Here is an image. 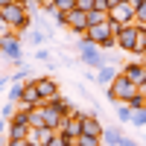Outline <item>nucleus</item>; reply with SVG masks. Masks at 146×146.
<instances>
[{
	"instance_id": "obj_9",
	"label": "nucleus",
	"mask_w": 146,
	"mask_h": 146,
	"mask_svg": "<svg viewBox=\"0 0 146 146\" xmlns=\"http://www.w3.org/2000/svg\"><path fill=\"white\" fill-rule=\"evenodd\" d=\"M35 88H38V94H41L44 102H50L53 96H58V82L53 76H35Z\"/></svg>"
},
{
	"instance_id": "obj_6",
	"label": "nucleus",
	"mask_w": 146,
	"mask_h": 146,
	"mask_svg": "<svg viewBox=\"0 0 146 146\" xmlns=\"http://www.w3.org/2000/svg\"><path fill=\"white\" fill-rule=\"evenodd\" d=\"M114 38H117V50L120 53H131V50H135V41H137V23L120 27Z\"/></svg>"
},
{
	"instance_id": "obj_44",
	"label": "nucleus",
	"mask_w": 146,
	"mask_h": 146,
	"mask_svg": "<svg viewBox=\"0 0 146 146\" xmlns=\"http://www.w3.org/2000/svg\"><path fill=\"white\" fill-rule=\"evenodd\" d=\"M27 146H32V143H29V140H27Z\"/></svg>"
},
{
	"instance_id": "obj_33",
	"label": "nucleus",
	"mask_w": 146,
	"mask_h": 146,
	"mask_svg": "<svg viewBox=\"0 0 146 146\" xmlns=\"http://www.w3.org/2000/svg\"><path fill=\"white\" fill-rule=\"evenodd\" d=\"M56 23H58V27H64V29H67V12H56Z\"/></svg>"
},
{
	"instance_id": "obj_35",
	"label": "nucleus",
	"mask_w": 146,
	"mask_h": 146,
	"mask_svg": "<svg viewBox=\"0 0 146 146\" xmlns=\"http://www.w3.org/2000/svg\"><path fill=\"white\" fill-rule=\"evenodd\" d=\"M120 146H140L135 137H123V140H120Z\"/></svg>"
},
{
	"instance_id": "obj_14",
	"label": "nucleus",
	"mask_w": 146,
	"mask_h": 146,
	"mask_svg": "<svg viewBox=\"0 0 146 146\" xmlns=\"http://www.w3.org/2000/svg\"><path fill=\"white\" fill-rule=\"evenodd\" d=\"M102 131H105V126L100 123V117L96 114H88L82 120V135H94V137H102Z\"/></svg>"
},
{
	"instance_id": "obj_17",
	"label": "nucleus",
	"mask_w": 146,
	"mask_h": 146,
	"mask_svg": "<svg viewBox=\"0 0 146 146\" xmlns=\"http://www.w3.org/2000/svg\"><path fill=\"white\" fill-rule=\"evenodd\" d=\"M79 58L88 67H94V70H100V67H105L108 64V58H105V53H100V50H91V53H79Z\"/></svg>"
},
{
	"instance_id": "obj_46",
	"label": "nucleus",
	"mask_w": 146,
	"mask_h": 146,
	"mask_svg": "<svg viewBox=\"0 0 146 146\" xmlns=\"http://www.w3.org/2000/svg\"><path fill=\"white\" fill-rule=\"evenodd\" d=\"M126 3H129V0H126Z\"/></svg>"
},
{
	"instance_id": "obj_40",
	"label": "nucleus",
	"mask_w": 146,
	"mask_h": 146,
	"mask_svg": "<svg viewBox=\"0 0 146 146\" xmlns=\"http://www.w3.org/2000/svg\"><path fill=\"white\" fill-rule=\"evenodd\" d=\"M12 3V0H0V9H3V6H9Z\"/></svg>"
},
{
	"instance_id": "obj_28",
	"label": "nucleus",
	"mask_w": 146,
	"mask_h": 146,
	"mask_svg": "<svg viewBox=\"0 0 146 146\" xmlns=\"http://www.w3.org/2000/svg\"><path fill=\"white\" fill-rule=\"evenodd\" d=\"M47 146H73V140H67V137H62V135H58V131H56V135H53V140L47 143Z\"/></svg>"
},
{
	"instance_id": "obj_4",
	"label": "nucleus",
	"mask_w": 146,
	"mask_h": 146,
	"mask_svg": "<svg viewBox=\"0 0 146 146\" xmlns=\"http://www.w3.org/2000/svg\"><path fill=\"white\" fill-rule=\"evenodd\" d=\"M108 18L117 21L120 27H129V23H135V9H131L126 0H114L111 9H108Z\"/></svg>"
},
{
	"instance_id": "obj_39",
	"label": "nucleus",
	"mask_w": 146,
	"mask_h": 146,
	"mask_svg": "<svg viewBox=\"0 0 146 146\" xmlns=\"http://www.w3.org/2000/svg\"><path fill=\"white\" fill-rule=\"evenodd\" d=\"M140 3H143V0H129V6H131V9H137Z\"/></svg>"
},
{
	"instance_id": "obj_11",
	"label": "nucleus",
	"mask_w": 146,
	"mask_h": 146,
	"mask_svg": "<svg viewBox=\"0 0 146 146\" xmlns=\"http://www.w3.org/2000/svg\"><path fill=\"white\" fill-rule=\"evenodd\" d=\"M123 76L129 79V82H135V85H140L143 79H146V64L140 62V58H135V62H129V64H123Z\"/></svg>"
},
{
	"instance_id": "obj_19",
	"label": "nucleus",
	"mask_w": 146,
	"mask_h": 146,
	"mask_svg": "<svg viewBox=\"0 0 146 146\" xmlns=\"http://www.w3.org/2000/svg\"><path fill=\"white\" fill-rule=\"evenodd\" d=\"M102 23H108V12L91 9V12H88V27H102Z\"/></svg>"
},
{
	"instance_id": "obj_5",
	"label": "nucleus",
	"mask_w": 146,
	"mask_h": 146,
	"mask_svg": "<svg viewBox=\"0 0 146 146\" xmlns=\"http://www.w3.org/2000/svg\"><path fill=\"white\" fill-rule=\"evenodd\" d=\"M41 114H44V126H50V129H56V131H58V126H62V120L67 117V114H64V108L58 105L56 100L44 102V105H41Z\"/></svg>"
},
{
	"instance_id": "obj_26",
	"label": "nucleus",
	"mask_w": 146,
	"mask_h": 146,
	"mask_svg": "<svg viewBox=\"0 0 146 146\" xmlns=\"http://www.w3.org/2000/svg\"><path fill=\"white\" fill-rule=\"evenodd\" d=\"M15 111H18V105L6 100V105H3V108H0V117H3V120H12V117H15Z\"/></svg>"
},
{
	"instance_id": "obj_27",
	"label": "nucleus",
	"mask_w": 146,
	"mask_h": 146,
	"mask_svg": "<svg viewBox=\"0 0 146 146\" xmlns=\"http://www.w3.org/2000/svg\"><path fill=\"white\" fill-rule=\"evenodd\" d=\"M53 3H56L58 12H73L76 9V0H53Z\"/></svg>"
},
{
	"instance_id": "obj_7",
	"label": "nucleus",
	"mask_w": 146,
	"mask_h": 146,
	"mask_svg": "<svg viewBox=\"0 0 146 146\" xmlns=\"http://www.w3.org/2000/svg\"><path fill=\"white\" fill-rule=\"evenodd\" d=\"M18 105H21V108H38V105H44L38 88H35V79L23 82V94H21V102H18Z\"/></svg>"
},
{
	"instance_id": "obj_22",
	"label": "nucleus",
	"mask_w": 146,
	"mask_h": 146,
	"mask_svg": "<svg viewBox=\"0 0 146 146\" xmlns=\"http://www.w3.org/2000/svg\"><path fill=\"white\" fill-rule=\"evenodd\" d=\"M44 126V114H41V105L38 108H29V129H41Z\"/></svg>"
},
{
	"instance_id": "obj_1",
	"label": "nucleus",
	"mask_w": 146,
	"mask_h": 146,
	"mask_svg": "<svg viewBox=\"0 0 146 146\" xmlns=\"http://www.w3.org/2000/svg\"><path fill=\"white\" fill-rule=\"evenodd\" d=\"M0 18H3V23L12 27L18 35H23V32L29 29V23H32V15L27 12V6H18V3L3 6V9H0Z\"/></svg>"
},
{
	"instance_id": "obj_24",
	"label": "nucleus",
	"mask_w": 146,
	"mask_h": 146,
	"mask_svg": "<svg viewBox=\"0 0 146 146\" xmlns=\"http://www.w3.org/2000/svg\"><path fill=\"white\" fill-rule=\"evenodd\" d=\"M126 105L131 108V111H140V108H146V96H140V94H135V96H131V100H129Z\"/></svg>"
},
{
	"instance_id": "obj_18",
	"label": "nucleus",
	"mask_w": 146,
	"mask_h": 146,
	"mask_svg": "<svg viewBox=\"0 0 146 146\" xmlns=\"http://www.w3.org/2000/svg\"><path fill=\"white\" fill-rule=\"evenodd\" d=\"M126 135L120 131L117 126H108L105 131H102V146H120V140H123Z\"/></svg>"
},
{
	"instance_id": "obj_43",
	"label": "nucleus",
	"mask_w": 146,
	"mask_h": 146,
	"mask_svg": "<svg viewBox=\"0 0 146 146\" xmlns=\"http://www.w3.org/2000/svg\"><path fill=\"white\" fill-rule=\"evenodd\" d=\"M73 146H79V143H76V140H73Z\"/></svg>"
},
{
	"instance_id": "obj_21",
	"label": "nucleus",
	"mask_w": 146,
	"mask_h": 146,
	"mask_svg": "<svg viewBox=\"0 0 146 146\" xmlns=\"http://www.w3.org/2000/svg\"><path fill=\"white\" fill-rule=\"evenodd\" d=\"M114 111H117V120H120V123H131V114H135V111H131V108H129L126 102L114 105Z\"/></svg>"
},
{
	"instance_id": "obj_12",
	"label": "nucleus",
	"mask_w": 146,
	"mask_h": 146,
	"mask_svg": "<svg viewBox=\"0 0 146 146\" xmlns=\"http://www.w3.org/2000/svg\"><path fill=\"white\" fill-rule=\"evenodd\" d=\"M58 135L67 137V140H76V137L82 135V120H76V117H64L62 126H58Z\"/></svg>"
},
{
	"instance_id": "obj_16",
	"label": "nucleus",
	"mask_w": 146,
	"mask_h": 146,
	"mask_svg": "<svg viewBox=\"0 0 146 146\" xmlns=\"http://www.w3.org/2000/svg\"><path fill=\"white\" fill-rule=\"evenodd\" d=\"M117 76H120V70H117L114 64H105V67H100V70L94 73V82H100V85H105V88H108Z\"/></svg>"
},
{
	"instance_id": "obj_42",
	"label": "nucleus",
	"mask_w": 146,
	"mask_h": 146,
	"mask_svg": "<svg viewBox=\"0 0 146 146\" xmlns=\"http://www.w3.org/2000/svg\"><path fill=\"white\" fill-rule=\"evenodd\" d=\"M0 27H3V18H0Z\"/></svg>"
},
{
	"instance_id": "obj_36",
	"label": "nucleus",
	"mask_w": 146,
	"mask_h": 146,
	"mask_svg": "<svg viewBox=\"0 0 146 146\" xmlns=\"http://www.w3.org/2000/svg\"><path fill=\"white\" fill-rule=\"evenodd\" d=\"M12 82V76H0V91H6V85Z\"/></svg>"
},
{
	"instance_id": "obj_30",
	"label": "nucleus",
	"mask_w": 146,
	"mask_h": 146,
	"mask_svg": "<svg viewBox=\"0 0 146 146\" xmlns=\"http://www.w3.org/2000/svg\"><path fill=\"white\" fill-rule=\"evenodd\" d=\"M41 9L47 12V15H53V18H56V12H58V9H56V3H53V0H41Z\"/></svg>"
},
{
	"instance_id": "obj_23",
	"label": "nucleus",
	"mask_w": 146,
	"mask_h": 146,
	"mask_svg": "<svg viewBox=\"0 0 146 146\" xmlns=\"http://www.w3.org/2000/svg\"><path fill=\"white\" fill-rule=\"evenodd\" d=\"M21 94H23V82H12V88H9V102H21Z\"/></svg>"
},
{
	"instance_id": "obj_25",
	"label": "nucleus",
	"mask_w": 146,
	"mask_h": 146,
	"mask_svg": "<svg viewBox=\"0 0 146 146\" xmlns=\"http://www.w3.org/2000/svg\"><path fill=\"white\" fill-rule=\"evenodd\" d=\"M135 23H137V27H146V0L135 9Z\"/></svg>"
},
{
	"instance_id": "obj_10",
	"label": "nucleus",
	"mask_w": 146,
	"mask_h": 146,
	"mask_svg": "<svg viewBox=\"0 0 146 146\" xmlns=\"http://www.w3.org/2000/svg\"><path fill=\"white\" fill-rule=\"evenodd\" d=\"M67 29H73L76 35L85 38V32H88V12H82V9L67 12Z\"/></svg>"
},
{
	"instance_id": "obj_37",
	"label": "nucleus",
	"mask_w": 146,
	"mask_h": 146,
	"mask_svg": "<svg viewBox=\"0 0 146 146\" xmlns=\"http://www.w3.org/2000/svg\"><path fill=\"white\" fill-rule=\"evenodd\" d=\"M137 91H140V96H146V79H143V82L137 85Z\"/></svg>"
},
{
	"instance_id": "obj_41",
	"label": "nucleus",
	"mask_w": 146,
	"mask_h": 146,
	"mask_svg": "<svg viewBox=\"0 0 146 146\" xmlns=\"http://www.w3.org/2000/svg\"><path fill=\"white\" fill-rule=\"evenodd\" d=\"M140 62H143V64H146V53H143V58H140Z\"/></svg>"
},
{
	"instance_id": "obj_31",
	"label": "nucleus",
	"mask_w": 146,
	"mask_h": 146,
	"mask_svg": "<svg viewBox=\"0 0 146 146\" xmlns=\"http://www.w3.org/2000/svg\"><path fill=\"white\" fill-rule=\"evenodd\" d=\"M111 3H114V0H94V9H100V12H108V9H111Z\"/></svg>"
},
{
	"instance_id": "obj_29",
	"label": "nucleus",
	"mask_w": 146,
	"mask_h": 146,
	"mask_svg": "<svg viewBox=\"0 0 146 146\" xmlns=\"http://www.w3.org/2000/svg\"><path fill=\"white\" fill-rule=\"evenodd\" d=\"M44 38H47V35H44V32H38V29L29 32V44H35V47H41V44H44Z\"/></svg>"
},
{
	"instance_id": "obj_32",
	"label": "nucleus",
	"mask_w": 146,
	"mask_h": 146,
	"mask_svg": "<svg viewBox=\"0 0 146 146\" xmlns=\"http://www.w3.org/2000/svg\"><path fill=\"white\" fill-rule=\"evenodd\" d=\"M76 9H82V12H91V9H94V0H76Z\"/></svg>"
},
{
	"instance_id": "obj_2",
	"label": "nucleus",
	"mask_w": 146,
	"mask_h": 146,
	"mask_svg": "<svg viewBox=\"0 0 146 146\" xmlns=\"http://www.w3.org/2000/svg\"><path fill=\"white\" fill-rule=\"evenodd\" d=\"M135 94H140V91H137V85H135V82H129V79L123 76V73H120V76H117V79H114V82L105 88V96H108V100H111L114 105H120V102H129Z\"/></svg>"
},
{
	"instance_id": "obj_45",
	"label": "nucleus",
	"mask_w": 146,
	"mask_h": 146,
	"mask_svg": "<svg viewBox=\"0 0 146 146\" xmlns=\"http://www.w3.org/2000/svg\"><path fill=\"white\" fill-rule=\"evenodd\" d=\"M0 146H6V143H0Z\"/></svg>"
},
{
	"instance_id": "obj_38",
	"label": "nucleus",
	"mask_w": 146,
	"mask_h": 146,
	"mask_svg": "<svg viewBox=\"0 0 146 146\" xmlns=\"http://www.w3.org/2000/svg\"><path fill=\"white\" fill-rule=\"evenodd\" d=\"M6 129H9V120H0V135H3Z\"/></svg>"
},
{
	"instance_id": "obj_8",
	"label": "nucleus",
	"mask_w": 146,
	"mask_h": 146,
	"mask_svg": "<svg viewBox=\"0 0 146 146\" xmlns=\"http://www.w3.org/2000/svg\"><path fill=\"white\" fill-rule=\"evenodd\" d=\"M0 56H6L12 64L23 67V53H21V38H9V41H0Z\"/></svg>"
},
{
	"instance_id": "obj_15",
	"label": "nucleus",
	"mask_w": 146,
	"mask_h": 146,
	"mask_svg": "<svg viewBox=\"0 0 146 146\" xmlns=\"http://www.w3.org/2000/svg\"><path fill=\"white\" fill-rule=\"evenodd\" d=\"M6 140H29V126H27V123H15V120H9Z\"/></svg>"
},
{
	"instance_id": "obj_34",
	"label": "nucleus",
	"mask_w": 146,
	"mask_h": 146,
	"mask_svg": "<svg viewBox=\"0 0 146 146\" xmlns=\"http://www.w3.org/2000/svg\"><path fill=\"white\" fill-rule=\"evenodd\" d=\"M35 58H38V62H50V50H44V47H38V53H35Z\"/></svg>"
},
{
	"instance_id": "obj_3",
	"label": "nucleus",
	"mask_w": 146,
	"mask_h": 146,
	"mask_svg": "<svg viewBox=\"0 0 146 146\" xmlns=\"http://www.w3.org/2000/svg\"><path fill=\"white\" fill-rule=\"evenodd\" d=\"M85 38H88L91 44H96L100 50H114L117 47V38H114V32L108 29V23H102V27H88Z\"/></svg>"
},
{
	"instance_id": "obj_20",
	"label": "nucleus",
	"mask_w": 146,
	"mask_h": 146,
	"mask_svg": "<svg viewBox=\"0 0 146 146\" xmlns=\"http://www.w3.org/2000/svg\"><path fill=\"white\" fill-rule=\"evenodd\" d=\"M135 53L137 58H143V53H146V27H137V41H135Z\"/></svg>"
},
{
	"instance_id": "obj_13",
	"label": "nucleus",
	"mask_w": 146,
	"mask_h": 146,
	"mask_svg": "<svg viewBox=\"0 0 146 146\" xmlns=\"http://www.w3.org/2000/svg\"><path fill=\"white\" fill-rule=\"evenodd\" d=\"M53 135H56V129H50V126L29 129V143H32V146H47V143L53 140Z\"/></svg>"
}]
</instances>
